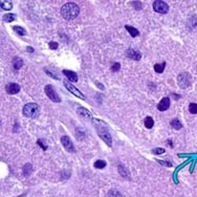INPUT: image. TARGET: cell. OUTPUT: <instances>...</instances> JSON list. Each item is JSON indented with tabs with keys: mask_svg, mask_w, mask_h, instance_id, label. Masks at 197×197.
Returning <instances> with one entry per match:
<instances>
[{
	"mask_svg": "<svg viewBox=\"0 0 197 197\" xmlns=\"http://www.w3.org/2000/svg\"><path fill=\"white\" fill-rule=\"evenodd\" d=\"M79 13H80V9H79L78 4L73 3V2H68V3L64 4L61 9V14L66 20L75 19Z\"/></svg>",
	"mask_w": 197,
	"mask_h": 197,
	"instance_id": "1",
	"label": "cell"
},
{
	"mask_svg": "<svg viewBox=\"0 0 197 197\" xmlns=\"http://www.w3.org/2000/svg\"><path fill=\"white\" fill-rule=\"evenodd\" d=\"M165 67H166V63H162V64H155L154 65V70L158 73H162L164 71Z\"/></svg>",
	"mask_w": 197,
	"mask_h": 197,
	"instance_id": "18",
	"label": "cell"
},
{
	"mask_svg": "<svg viewBox=\"0 0 197 197\" xmlns=\"http://www.w3.org/2000/svg\"><path fill=\"white\" fill-rule=\"evenodd\" d=\"M169 107H170V98H164L161 102L158 103V105H157V108H158V110H161V111H165V110H167Z\"/></svg>",
	"mask_w": 197,
	"mask_h": 197,
	"instance_id": "9",
	"label": "cell"
},
{
	"mask_svg": "<svg viewBox=\"0 0 197 197\" xmlns=\"http://www.w3.org/2000/svg\"><path fill=\"white\" fill-rule=\"evenodd\" d=\"M190 79H191V77L189 73H187V72L181 73V75L178 76V85L180 86L181 88L186 89V88H188L191 84Z\"/></svg>",
	"mask_w": 197,
	"mask_h": 197,
	"instance_id": "4",
	"label": "cell"
},
{
	"mask_svg": "<svg viewBox=\"0 0 197 197\" xmlns=\"http://www.w3.org/2000/svg\"><path fill=\"white\" fill-rule=\"evenodd\" d=\"M1 9H4V11H9V9H13V2L9 1V0L1 1Z\"/></svg>",
	"mask_w": 197,
	"mask_h": 197,
	"instance_id": "12",
	"label": "cell"
},
{
	"mask_svg": "<svg viewBox=\"0 0 197 197\" xmlns=\"http://www.w3.org/2000/svg\"><path fill=\"white\" fill-rule=\"evenodd\" d=\"M61 142H62V144H63V147H65V149L67 150V151H69V152H73V151H75L73 144L71 143L70 139L68 136H66V135L62 136V137H61Z\"/></svg>",
	"mask_w": 197,
	"mask_h": 197,
	"instance_id": "7",
	"label": "cell"
},
{
	"mask_svg": "<svg viewBox=\"0 0 197 197\" xmlns=\"http://www.w3.org/2000/svg\"><path fill=\"white\" fill-rule=\"evenodd\" d=\"M120 68H121V64L119 62H115V63H113V65L111 66V70L112 71H119L120 70Z\"/></svg>",
	"mask_w": 197,
	"mask_h": 197,
	"instance_id": "23",
	"label": "cell"
},
{
	"mask_svg": "<svg viewBox=\"0 0 197 197\" xmlns=\"http://www.w3.org/2000/svg\"><path fill=\"white\" fill-rule=\"evenodd\" d=\"M63 73L67 77L68 80H70L71 82H77L78 81V75L73 71H70V70H67V69H64L63 70Z\"/></svg>",
	"mask_w": 197,
	"mask_h": 197,
	"instance_id": "10",
	"label": "cell"
},
{
	"mask_svg": "<svg viewBox=\"0 0 197 197\" xmlns=\"http://www.w3.org/2000/svg\"><path fill=\"white\" fill-rule=\"evenodd\" d=\"M6 89L9 95H15V93H18L20 91V86L16 84V83H9V84L6 85Z\"/></svg>",
	"mask_w": 197,
	"mask_h": 197,
	"instance_id": "8",
	"label": "cell"
},
{
	"mask_svg": "<svg viewBox=\"0 0 197 197\" xmlns=\"http://www.w3.org/2000/svg\"><path fill=\"white\" fill-rule=\"evenodd\" d=\"M45 93L46 95L50 98L51 101H54V102H57L59 103L61 101L60 97H59V95L55 91V89L53 88V86L51 85H46L45 86Z\"/></svg>",
	"mask_w": 197,
	"mask_h": 197,
	"instance_id": "5",
	"label": "cell"
},
{
	"mask_svg": "<svg viewBox=\"0 0 197 197\" xmlns=\"http://www.w3.org/2000/svg\"><path fill=\"white\" fill-rule=\"evenodd\" d=\"M22 64H23V61H22L20 58H15L13 60V66H14L15 69H19V68H21Z\"/></svg>",
	"mask_w": 197,
	"mask_h": 197,
	"instance_id": "16",
	"label": "cell"
},
{
	"mask_svg": "<svg viewBox=\"0 0 197 197\" xmlns=\"http://www.w3.org/2000/svg\"><path fill=\"white\" fill-rule=\"evenodd\" d=\"M127 57L130 59H133V60H139L141 59V54L139 51L134 50V49H128L127 50Z\"/></svg>",
	"mask_w": 197,
	"mask_h": 197,
	"instance_id": "11",
	"label": "cell"
},
{
	"mask_svg": "<svg viewBox=\"0 0 197 197\" xmlns=\"http://www.w3.org/2000/svg\"><path fill=\"white\" fill-rule=\"evenodd\" d=\"M28 51H32V53H33V51H34V49L32 48V47H28Z\"/></svg>",
	"mask_w": 197,
	"mask_h": 197,
	"instance_id": "26",
	"label": "cell"
},
{
	"mask_svg": "<svg viewBox=\"0 0 197 197\" xmlns=\"http://www.w3.org/2000/svg\"><path fill=\"white\" fill-rule=\"evenodd\" d=\"M189 111H190L192 114H196L197 113V104L196 103H191L189 105Z\"/></svg>",
	"mask_w": 197,
	"mask_h": 197,
	"instance_id": "20",
	"label": "cell"
},
{
	"mask_svg": "<svg viewBox=\"0 0 197 197\" xmlns=\"http://www.w3.org/2000/svg\"><path fill=\"white\" fill-rule=\"evenodd\" d=\"M14 19H15V15H13V14H6V15H4V17H3V20L6 22H12Z\"/></svg>",
	"mask_w": 197,
	"mask_h": 197,
	"instance_id": "22",
	"label": "cell"
},
{
	"mask_svg": "<svg viewBox=\"0 0 197 197\" xmlns=\"http://www.w3.org/2000/svg\"><path fill=\"white\" fill-rule=\"evenodd\" d=\"M153 125H154V121L151 117H147L146 119H145V126H146L148 129H151V128L153 127Z\"/></svg>",
	"mask_w": 197,
	"mask_h": 197,
	"instance_id": "17",
	"label": "cell"
},
{
	"mask_svg": "<svg viewBox=\"0 0 197 197\" xmlns=\"http://www.w3.org/2000/svg\"><path fill=\"white\" fill-rule=\"evenodd\" d=\"M95 167L97 169H103V168H105L106 167V162H104V161H97L95 162Z\"/></svg>",
	"mask_w": 197,
	"mask_h": 197,
	"instance_id": "21",
	"label": "cell"
},
{
	"mask_svg": "<svg viewBox=\"0 0 197 197\" xmlns=\"http://www.w3.org/2000/svg\"><path fill=\"white\" fill-rule=\"evenodd\" d=\"M64 85H65V87L67 88L68 91H70L71 93H73V95H75L76 97L81 98L82 100H84V98H85L84 95H83V93L81 92L80 90H78L77 88H76L73 85H71V83H69L68 81H64Z\"/></svg>",
	"mask_w": 197,
	"mask_h": 197,
	"instance_id": "6",
	"label": "cell"
},
{
	"mask_svg": "<svg viewBox=\"0 0 197 197\" xmlns=\"http://www.w3.org/2000/svg\"><path fill=\"white\" fill-rule=\"evenodd\" d=\"M13 29H14L15 33H17L19 36H24V35H26V32L24 31V29L22 28H20V26H14Z\"/></svg>",
	"mask_w": 197,
	"mask_h": 197,
	"instance_id": "19",
	"label": "cell"
},
{
	"mask_svg": "<svg viewBox=\"0 0 197 197\" xmlns=\"http://www.w3.org/2000/svg\"><path fill=\"white\" fill-rule=\"evenodd\" d=\"M153 9L155 12H157V13H159V14H166V13H168V11H169L168 4L164 1H161V0L154 1Z\"/></svg>",
	"mask_w": 197,
	"mask_h": 197,
	"instance_id": "3",
	"label": "cell"
},
{
	"mask_svg": "<svg viewBox=\"0 0 197 197\" xmlns=\"http://www.w3.org/2000/svg\"><path fill=\"white\" fill-rule=\"evenodd\" d=\"M98 134H100V136L102 137L104 141L107 143L109 146H111V136H110V134L108 133V132H106L105 134H103L102 132H98Z\"/></svg>",
	"mask_w": 197,
	"mask_h": 197,
	"instance_id": "14",
	"label": "cell"
},
{
	"mask_svg": "<svg viewBox=\"0 0 197 197\" xmlns=\"http://www.w3.org/2000/svg\"><path fill=\"white\" fill-rule=\"evenodd\" d=\"M125 28H126V29H127L128 32H129L130 35H131L132 37H133V38H134V37H136V36H139V31H137L136 28H134L133 26L126 25V26H125Z\"/></svg>",
	"mask_w": 197,
	"mask_h": 197,
	"instance_id": "15",
	"label": "cell"
},
{
	"mask_svg": "<svg viewBox=\"0 0 197 197\" xmlns=\"http://www.w3.org/2000/svg\"><path fill=\"white\" fill-rule=\"evenodd\" d=\"M171 126H172V128H174L175 130H180L181 128H183V125H181L180 121L177 120V119L171 121Z\"/></svg>",
	"mask_w": 197,
	"mask_h": 197,
	"instance_id": "13",
	"label": "cell"
},
{
	"mask_svg": "<svg viewBox=\"0 0 197 197\" xmlns=\"http://www.w3.org/2000/svg\"><path fill=\"white\" fill-rule=\"evenodd\" d=\"M154 154H162V153H165V149L164 148H157V149H154L153 151Z\"/></svg>",
	"mask_w": 197,
	"mask_h": 197,
	"instance_id": "24",
	"label": "cell"
},
{
	"mask_svg": "<svg viewBox=\"0 0 197 197\" xmlns=\"http://www.w3.org/2000/svg\"><path fill=\"white\" fill-rule=\"evenodd\" d=\"M40 112V107L36 103H29L23 107V114L28 117H37Z\"/></svg>",
	"mask_w": 197,
	"mask_h": 197,
	"instance_id": "2",
	"label": "cell"
},
{
	"mask_svg": "<svg viewBox=\"0 0 197 197\" xmlns=\"http://www.w3.org/2000/svg\"><path fill=\"white\" fill-rule=\"evenodd\" d=\"M49 47L51 49H57L58 48V43L57 42H50L49 43Z\"/></svg>",
	"mask_w": 197,
	"mask_h": 197,
	"instance_id": "25",
	"label": "cell"
}]
</instances>
